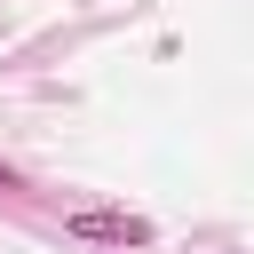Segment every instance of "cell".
Returning <instances> with one entry per match:
<instances>
[{
  "instance_id": "cell-1",
  "label": "cell",
  "mask_w": 254,
  "mask_h": 254,
  "mask_svg": "<svg viewBox=\"0 0 254 254\" xmlns=\"http://www.w3.org/2000/svg\"><path fill=\"white\" fill-rule=\"evenodd\" d=\"M64 230L71 238H95V246H151V222L127 214V206H71Z\"/></svg>"
},
{
  "instance_id": "cell-2",
  "label": "cell",
  "mask_w": 254,
  "mask_h": 254,
  "mask_svg": "<svg viewBox=\"0 0 254 254\" xmlns=\"http://www.w3.org/2000/svg\"><path fill=\"white\" fill-rule=\"evenodd\" d=\"M8 183H16V175H8V167H0V190H8Z\"/></svg>"
}]
</instances>
